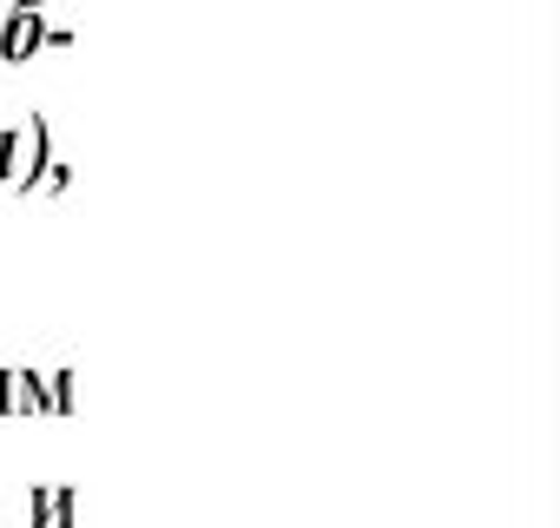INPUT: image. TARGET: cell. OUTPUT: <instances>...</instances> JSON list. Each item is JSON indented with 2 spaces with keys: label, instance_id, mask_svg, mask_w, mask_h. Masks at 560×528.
<instances>
[{
  "label": "cell",
  "instance_id": "obj_5",
  "mask_svg": "<svg viewBox=\"0 0 560 528\" xmlns=\"http://www.w3.org/2000/svg\"><path fill=\"white\" fill-rule=\"evenodd\" d=\"M73 410V370H40V416H67Z\"/></svg>",
  "mask_w": 560,
  "mask_h": 528
},
{
  "label": "cell",
  "instance_id": "obj_4",
  "mask_svg": "<svg viewBox=\"0 0 560 528\" xmlns=\"http://www.w3.org/2000/svg\"><path fill=\"white\" fill-rule=\"evenodd\" d=\"M34 528H73V489H60V482L34 489Z\"/></svg>",
  "mask_w": 560,
  "mask_h": 528
},
{
  "label": "cell",
  "instance_id": "obj_2",
  "mask_svg": "<svg viewBox=\"0 0 560 528\" xmlns=\"http://www.w3.org/2000/svg\"><path fill=\"white\" fill-rule=\"evenodd\" d=\"M40 47H47V0H21V8L8 14V27H0V60L27 67Z\"/></svg>",
  "mask_w": 560,
  "mask_h": 528
},
{
  "label": "cell",
  "instance_id": "obj_1",
  "mask_svg": "<svg viewBox=\"0 0 560 528\" xmlns=\"http://www.w3.org/2000/svg\"><path fill=\"white\" fill-rule=\"evenodd\" d=\"M47 165V119H21L8 126V139H0V185L27 192V179Z\"/></svg>",
  "mask_w": 560,
  "mask_h": 528
},
{
  "label": "cell",
  "instance_id": "obj_3",
  "mask_svg": "<svg viewBox=\"0 0 560 528\" xmlns=\"http://www.w3.org/2000/svg\"><path fill=\"white\" fill-rule=\"evenodd\" d=\"M0 416H40V370H0Z\"/></svg>",
  "mask_w": 560,
  "mask_h": 528
}]
</instances>
